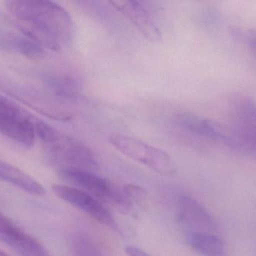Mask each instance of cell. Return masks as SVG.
Instances as JSON below:
<instances>
[{
    "mask_svg": "<svg viewBox=\"0 0 256 256\" xmlns=\"http://www.w3.org/2000/svg\"><path fill=\"white\" fill-rule=\"evenodd\" d=\"M60 176L76 188L86 192L102 203L114 205L124 212H132L124 196L122 188L114 186L104 178L90 170L80 169H65L60 170Z\"/></svg>",
    "mask_w": 256,
    "mask_h": 256,
    "instance_id": "5",
    "label": "cell"
},
{
    "mask_svg": "<svg viewBox=\"0 0 256 256\" xmlns=\"http://www.w3.org/2000/svg\"><path fill=\"white\" fill-rule=\"evenodd\" d=\"M23 230L14 224L8 217L0 212V238L6 242L17 238Z\"/></svg>",
    "mask_w": 256,
    "mask_h": 256,
    "instance_id": "17",
    "label": "cell"
},
{
    "mask_svg": "<svg viewBox=\"0 0 256 256\" xmlns=\"http://www.w3.org/2000/svg\"><path fill=\"white\" fill-rule=\"evenodd\" d=\"M188 242L193 250L203 256H226L224 242L214 234L194 232L188 234Z\"/></svg>",
    "mask_w": 256,
    "mask_h": 256,
    "instance_id": "13",
    "label": "cell"
},
{
    "mask_svg": "<svg viewBox=\"0 0 256 256\" xmlns=\"http://www.w3.org/2000/svg\"><path fill=\"white\" fill-rule=\"evenodd\" d=\"M0 256H11L10 254H7L5 252L0 250Z\"/></svg>",
    "mask_w": 256,
    "mask_h": 256,
    "instance_id": "19",
    "label": "cell"
},
{
    "mask_svg": "<svg viewBox=\"0 0 256 256\" xmlns=\"http://www.w3.org/2000/svg\"><path fill=\"white\" fill-rule=\"evenodd\" d=\"M125 252L128 256H151L142 248L132 245L126 247Z\"/></svg>",
    "mask_w": 256,
    "mask_h": 256,
    "instance_id": "18",
    "label": "cell"
},
{
    "mask_svg": "<svg viewBox=\"0 0 256 256\" xmlns=\"http://www.w3.org/2000/svg\"><path fill=\"white\" fill-rule=\"evenodd\" d=\"M0 180L35 196L46 194V188L40 182L18 168L0 160Z\"/></svg>",
    "mask_w": 256,
    "mask_h": 256,
    "instance_id": "11",
    "label": "cell"
},
{
    "mask_svg": "<svg viewBox=\"0 0 256 256\" xmlns=\"http://www.w3.org/2000/svg\"><path fill=\"white\" fill-rule=\"evenodd\" d=\"M110 4L130 20L144 36L152 42L160 40L158 28L152 23L148 11L136 1H112Z\"/></svg>",
    "mask_w": 256,
    "mask_h": 256,
    "instance_id": "10",
    "label": "cell"
},
{
    "mask_svg": "<svg viewBox=\"0 0 256 256\" xmlns=\"http://www.w3.org/2000/svg\"><path fill=\"white\" fill-rule=\"evenodd\" d=\"M36 121L28 112L0 94V134L24 146L35 143Z\"/></svg>",
    "mask_w": 256,
    "mask_h": 256,
    "instance_id": "4",
    "label": "cell"
},
{
    "mask_svg": "<svg viewBox=\"0 0 256 256\" xmlns=\"http://www.w3.org/2000/svg\"><path fill=\"white\" fill-rule=\"evenodd\" d=\"M6 8L17 20L20 32L44 50L58 52L72 40V19L56 2L16 0L7 2Z\"/></svg>",
    "mask_w": 256,
    "mask_h": 256,
    "instance_id": "1",
    "label": "cell"
},
{
    "mask_svg": "<svg viewBox=\"0 0 256 256\" xmlns=\"http://www.w3.org/2000/svg\"><path fill=\"white\" fill-rule=\"evenodd\" d=\"M36 133L50 161L61 170L80 169L94 172L100 168L92 151L77 139L42 121H36Z\"/></svg>",
    "mask_w": 256,
    "mask_h": 256,
    "instance_id": "2",
    "label": "cell"
},
{
    "mask_svg": "<svg viewBox=\"0 0 256 256\" xmlns=\"http://www.w3.org/2000/svg\"><path fill=\"white\" fill-rule=\"evenodd\" d=\"M46 83L54 94L62 98H73L78 95V84L68 74H49L46 76Z\"/></svg>",
    "mask_w": 256,
    "mask_h": 256,
    "instance_id": "14",
    "label": "cell"
},
{
    "mask_svg": "<svg viewBox=\"0 0 256 256\" xmlns=\"http://www.w3.org/2000/svg\"><path fill=\"white\" fill-rule=\"evenodd\" d=\"M0 47L34 59H38L46 54L44 48L22 32H2L0 34Z\"/></svg>",
    "mask_w": 256,
    "mask_h": 256,
    "instance_id": "12",
    "label": "cell"
},
{
    "mask_svg": "<svg viewBox=\"0 0 256 256\" xmlns=\"http://www.w3.org/2000/svg\"><path fill=\"white\" fill-rule=\"evenodd\" d=\"M232 128L250 150H256V109L253 102L244 96H238L230 102Z\"/></svg>",
    "mask_w": 256,
    "mask_h": 256,
    "instance_id": "8",
    "label": "cell"
},
{
    "mask_svg": "<svg viewBox=\"0 0 256 256\" xmlns=\"http://www.w3.org/2000/svg\"><path fill=\"white\" fill-rule=\"evenodd\" d=\"M76 256H103L95 242L86 235L79 234L74 240Z\"/></svg>",
    "mask_w": 256,
    "mask_h": 256,
    "instance_id": "15",
    "label": "cell"
},
{
    "mask_svg": "<svg viewBox=\"0 0 256 256\" xmlns=\"http://www.w3.org/2000/svg\"><path fill=\"white\" fill-rule=\"evenodd\" d=\"M52 190L60 198L83 211L98 222L119 232L118 224L110 211L94 196L70 186L54 185Z\"/></svg>",
    "mask_w": 256,
    "mask_h": 256,
    "instance_id": "7",
    "label": "cell"
},
{
    "mask_svg": "<svg viewBox=\"0 0 256 256\" xmlns=\"http://www.w3.org/2000/svg\"><path fill=\"white\" fill-rule=\"evenodd\" d=\"M110 143L126 156L157 173L169 175L176 172L174 163L167 152L144 140L125 134H114L110 137Z\"/></svg>",
    "mask_w": 256,
    "mask_h": 256,
    "instance_id": "3",
    "label": "cell"
},
{
    "mask_svg": "<svg viewBox=\"0 0 256 256\" xmlns=\"http://www.w3.org/2000/svg\"><path fill=\"white\" fill-rule=\"evenodd\" d=\"M176 120L181 126L188 131L234 149L251 151L232 127L230 128L192 114H181L178 116Z\"/></svg>",
    "mask_w": 256,
    "mask_h": 256,
    "instance_id": "6",
    "label": "cell"
},
{
    "mask_svg": "<svg viewBox=\"0 0 256 256\" xmlns=\"http://www.w3.org/2000/svg\"><path fill=\"white\" fill-rule=\"evenodd\" d=\"M122 188L132 211L136 208L134 206L140 208L144 206L148 200V194L143 188L132 184H128L124 186Z\"/></svg>",
    "mask_w": 256,
    "mask_h": 256,
    "instance_id": "16",
    "label": "cell"
},
{
    "mask_svg": "<svg viewBox=\"0 0 256 256\" xmlns=\"http://www.w3.org/2000/svg\"><path fill=\"white\" fill-rule=\"evenodd\" d=\"M178 220L192 232H208L214 229L212 217L196 199L188 196H181L178 204Z\"/></svg>",
    "mask_w": 256,
    "mask_h": 256,
    "instance_id": "9",
    "label": "cell"
}]
</instances>
